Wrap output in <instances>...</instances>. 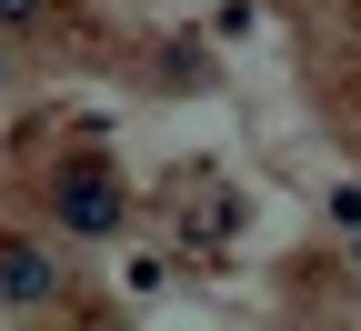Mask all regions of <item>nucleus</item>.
Segmentation results:
<instances>
[{"instance_id":"3","label":"nucleus","mask_w":361,"mask_h":331,"mask_svg":"<svg viewBox=\"0 0 361 331\" xmlns=\"http://www.w3.org/2000/svg\"><path fill=\"white\" fill-rule=\"evenodd\" d=\"M40 11H51V0H0V30H30Z\"/></svg>"},{"instance_id":"2","label":"nucleus","mask_w":361,"mask_h":331,"mask_svg":"<svg viewBox=\"0 0 361 331\" xmlns=\"http://www.w3.org/2000/svg\"><path fill=\"white\" fill-rule=\"evenodd\" d=\"M61 221L90 231V241H111V231H121V191H111V171H71V181H61Z\"/></svg>"},{"instance_id":"1","label":"nucleus","mask_w":361,"mask_h":331,"mask_svg":"<svg viewBox=\"0 0 361 331\" xmlns=\"http://www.w3.org/2000/svg\"><path fill=\"white\" fill-rule=\"evenodd\" d=\"M51 291H61L51 251H40V241H0V301H11V311H40Z\"/></svg>"}]
</instances>
